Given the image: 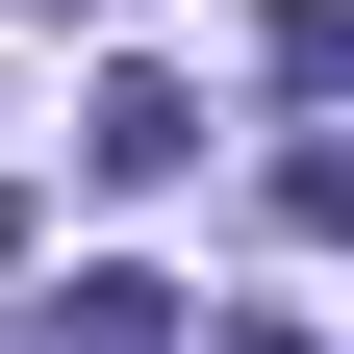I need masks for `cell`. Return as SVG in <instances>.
<instances>
[{
  "mask_svg": "<svg viewBox=\"0 0 354 354\" xmlns=\"http://www.w3.org/2000/svg\"><path fill=\"white\" fill-rule=\"evenodd\" d=\"M51 26H102V0H51Z\"/></svg>",
  "mask_w": 354,
  "mask_h": 354,
  "instance_id": "5",
  "label": "cell"
},
{
  "mask_svg": "<svg viewBox=\"0 0 354 354\" xmlns=\"http://www.w3.org/2000/svg\"><path fill=\"white\" fill-rule=\"evenodd\" d=\"M253 203H279V253H354V127H304V152L253 177Z\"/></svg>",
  "mask_w": 354,
  "mask_h": 354,
  "instance_id": "3",
  "label": "cell"
},
{
  "mask_svg": "<svg viewBox=\"0 0 354 354\" xmlns=\"http://www.w3.org/2000/svg\"><path fill=\"white\" fill-rule=\"evenodd\" d=\"M51 354H177V279H127V253H102V279H51Z\"/></svg>",
  "mask_w": 354,
  "mask_h": 354,
  "instance_id": "2",
  "label": "cell"
},
{
  "mask_svg": "<svg viewBox=\"0 0 354 354\" xmlns=\"http://www.w3.org/2000/svg\"><path fill=\"white\" fill-rule=\"evenodd\" d=\"M76 177H102V203L203 177V76H102V102H76Z\"/></svg>",
  "mask_w": 354,
  "mask_h": 354,
  "instance_id": "1",
  "label": "cell"
},
{
  "mask_svg": "<svg viewBox=\"0 0 354 354\" xmlns=\"http://www.w3.org/2000/svg\"><path fill=\"white\" fill-rule=\"evenodd\" d=\"M253 51H279V102H354V0H279Z\"/></svg>",
  "mask_w": 354,
  "mask_h": 354,
  "instance_id": "4",
  "label": "cell"
}]
</instances>
